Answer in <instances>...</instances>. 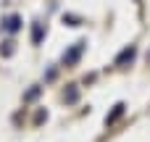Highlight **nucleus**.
Listing matches in <instances>:
<instances>
[{
    "label": "nucleus",
    "mask_w": 150,
    "mask_h": 142,
    "mask_svg": "<svg viewBox=\"0 0 150 142\" xmlns=\"http://www.w3.org/2000/svg\"><path fill=\"white\" fill-rule=\"evenodd\" d=\"M134 55H137V47H134V45L124 47V50L119 53V58H116V66H127V63H132V61H134Z\"/></svg>",
    "instance_id": "f257e3e1"
},
{
    "label": "nucleus",
    "mask_w": 150,
    "mask_h": 142,
    "mask_svg": "<svg viewBox=\"0 0 150 142\" xmlns=\"http://www.w3.org/2000/svg\"><path fill=\"white\" fill-rule=\"evenodd\" d=\"M82 50H84V42H76L69 53H63V61H66V63H76V58L82 55Z\"/></svg>",
    "instance_id": "f03ea898"
},
{
    "label": "nucleus",
    "mask_w": 150,
    "mask_h": 142,
    "mask_svg": "<svg viewBox=\"0 0 150 142\" xmlns=\"http://www.w3.org/2000/svg\"><path fill=\"white\" fill-rule=\"evenodd\" d=\"M3 29H5V32H18V29H21V18H18V16H8L5 24H3Z\"/></svg>",
    "instance_id": "7ed1b4c3"
},
{
    "label": "nucleus",
    "mask_w": 150,
    "mask_h": 142,
    "mask_svg": "<svg viewBox=\"0 0 150 142\" xmlns=\"http://www.w3.org/2000/svg\"><path fill=\"white\" fill-rule=\"evenodd\" d=\"M121 113H124V105H121V103H119V105H116V108H113V113H111V116H105V124H113V121H116V119H119V116H121Z\"/></svg>",
    "instance_id": "20e7f679"
},
{
    "label": "nucleus",
    "mask_w": 150,
    "mask_h": 142,
    "mask_svg": "<svg viewBox=\"0 0 150 142\" xmlns=\"http://www.w3.org/2000/svg\"><path fill=\"white\" fill-rule=\"evenodd\" d=\"M40 40H42V26H40V24H34V29H32V42H34V45H40Z\"/></svg>",
    "instance_id": "39448f33"
},
{
    "label": "nucleus",
    "mask_w": 150,
    "mask_h": 142,
    "mask_svg": "<svg viewBox=\"0 0 150 142\" xmlns=\"http://www.w3.org/2000/svg\"><path fill=\"white\" fill-rule=\"evenodd\" d=\"M79 100V90L76 87H69V92H66V103H76Z\"/></svg>",
    "instance_id": "423d86ee"
}]
</instances>
